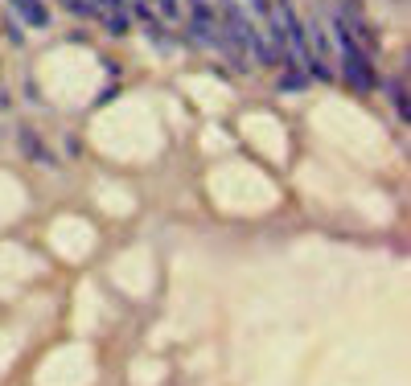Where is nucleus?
Returning a JSON list of instances; mask_svg holds the SVG:
<instances>
[{"label": "nucleus", "instance_id": "3", "mask_svg": "<svg viewBox=\"0 0 411 386\" xmlns=\"http://www.w3.org/2000/svg\"><path fill=\"white\" fill-rule=\"evenodd\" d=\"M21 140H25V148H29V156H37V160H45V165H49V152H45V148H41V144H37V140H33L29 132H21Z\"/></svg>", "mask_w": 411, "mask_h": 386}, {"label": "nucleus", "instance_id": "7", "mask_svg": "<svg viewBox=\"0 0 411 386\" xmlns=\"http://www.w3.org/2000/svg\"><path fill=\"white\" fill-rule=\"evenodd\" d=\"M156 4H161V12H165V16H173V21L181 16V8H177V0H156Z\"/></svg>", "mask_w": 411, "mask_h": 386}, {"label": "nucleus", "instance_id": "6", "mask_svg": "<svg viewBox=\"0 0 411 386\" xmlns=\"http://www.w3.org/2000/svg\"><path fill=\"white\" fill-rule=\"evenodd\" d=\"M62 4H66L70 12H78V16H86V12H91V4H86V0H62Z\"/></svg>", "mask_w": 411, "mask_h": 386}, {"label": "nucleus", "instance_id": "5", "mask_svg": "<svg viewBox=\"0 0 411 386\" xmlns=\"http://www.w3.org/2000/svg\"><path fill=\"white\" fill-rule=\"evenodd\" d=\"M280 86H284V91H296V86H305V74H284Z\"/></svg>", "mask_w": 411, "mask_h": 386}, {"label": "nucleus", "instance_id": "1", "mask_svg": "<svg viewBox=\"0 0 411 386\" xmlns=\"http://www.w3.org/2000/svg\"><path fill=\"white\" fill-rule=\"evenodd\" d=\"M338 49H342V74L354 91H371L375 86V66H371V53L358 49L342 29H338Z\"/></svg>", "mask_w": 411, "mask_h": 386}, {"label": "nucleus", "instance_id": "8", "mask_svg": "<svg viewBox=\"0 0 411 386\" xmlns=\"http://www.w3.org/2000/svg\"><path fill=\"white\" fill-rule=\"evenodd\" d=\"M119 4H124V0H99V8H103V12H119Z\"/></svg>", "mask_w": 411, "mask_h": 386}, {"label": "nucleus", "instance_id": "4", "mask_svg": "<svg viewBox=\"0 0 411 386\" xmlns=\"http://www.w3.org/2000/svg\"><path fill=\"white\" fill-rule=\"evenodd\" d=\"M103 25H107L111 33H124V29H128V21H124L119 12H103Z\"/></svg>", "mask_w": 411, "mask_h": 386}, {"label": "nucleus", "instance_id": "2", "mask_svg": "<svg viewBox=\"0 0 411 386\" xmlns=\"http://www.w3.org/2000/svg\"><path fill=\"white\" fill-rule=\"evenodd\" d=\"M12 8H16V12L29 21V25H45V21H49V12H45L37 0H12Z\"/></svg>", "mask_w": 411, "mask_h": 386}]
</instances>
